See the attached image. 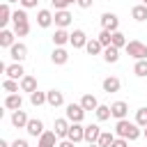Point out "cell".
Segmentation results:
<instances>
[{"label":"cell","instance_id":"6da1fadb","mask_svg":"<svg viewBox=\"0 0 147 147\" xmlns=\"http://www.w3.org/2000/svg\"><path fill=\"white\" fill-rule=\"evenodd\" d=\"M115 136L117 138H126V140H138L142 136V129L136 124V122H129V119H117L115 122Z\"/></svg>","mask_w":147,"mask_h":147},{"label":"cell","instance_id":"7a4b0ae2","mask_svg":"<svg viewBox=\"0 0 147 147\" xmlns=\"http://www.w3.org/2000/svg\"><path fill=\"white\" fill-rule=\"evenodd\" d=\"M11 25H14L16 37H28V34H30V18H28V11H25L23 7L14 11V16H11Z\"/></svg>","mask_w":147,"mask_h":147},{"label":"cell","instance_id":"3957f363","mask_svg":"<svg viewBox=\"0 0 147 147\" xmlns=\"http://www.w3.org/2000/svg\"><path fill=\"white\" fill-rule=\"evenodd\" d=\"M126 55L133 57V60H147V44H142L138 39L129 41L126 44Z\"/></svg>","mask_w":147,"mask_h":147},{"label":"cell","instance_id":"277c9868","mask_svg":"<svg viewBox=\"0 0 147 147\" xmlns=\"http://www.w3.org/2000/svg\"><path fill=\"white\" fill-rule=\"evenodd\" d=\"M85 113H87V110H85L80 103H67V108H64V117H67L69 122H78V124H83Z\"/></svg>","mask_w":147,"mask_h":147},{"label":"cell","instance_id":"5b68a950","mask_svg":"<svg viewBox=\"0 0 147 147\" xmlns=\"http://www.w3.org/2000/svg\"><path fill=\"white\" fill-rule=\"evenodd\" d=\"M99 21H101V30H110V32H117L119 30V18L113 11H103Z\"/></svg>","mask_w":147,"mask_h":147},{"label":"cell","instance_id":"8992f818","mask_svg":"<svg viewBox=\"0 0 147 147\" xmlns=\"http://www.w3.org/2000/svg\"><path fill=\"white\" fill-rule=\"evenodd\" d=\"M67 140H71V142H85V126L83 124H78V122H71V126H69V133H67Z\"/></svg>","mask_w":147,"mask_h":147},{"label":"cell","instance_id":"52a82bcc","mask_svg":"<svg viewBox=\"0 0 147 147\" xmlns=\"http://www.w3.org/2000/svg\"><path fill=\"white\" fill-rule=\"evenodd\" d=\"M9 57H11V62H21V64H23V60L28 57V46H25L23 41H16V44L9 48Z\"/></svg>","mask_w":147,"mask_h":147},{"label":"cell","instance_id":"ba28073f","mask_svg":"<svg viewBox=\"0 0 147 147\" xmlns=\"http://www.w3.org/2000/svg\"><path fill=\"white\" fill-rule=\"evenodd\" d=\"M57 142H60L57 133L55 131H48V129L37 138V147H57Z\"/></svg>","mask_w":147,"mask_h":147},{"label":"cell","instance_id":"9c48e42d","mask_svg":"<svg viewBox=\"0 0 147 147\" xmlns=\"http://www.w3.org/2000/svg\"><path fill=\"white\" fill-rule=\"evenodd\" d=\"M5 76H7V78H11V80H18V83H21V78L25 76V69H23V64H21V62H11V64H7V67H5Z\"/></svg>","mask_w":147,"mask_h":147},{"label":"cell","instance_id":"30bf717a","mask_svg":"<svg viewBox=\"0 0 147 147\" xmlns=\"http://www.w3.org/2000/svg\"><path fill=\"white\" fill-rule=\"evenodd\" d=\"M51 62H53V64H57V67L67 64V62H69V51H67L64 46H55V48H53V53H51Z\"/></svg>","mask_w":147,"mask_h":147},{"label":"cell","instance_id":"8fae6325","mask_svg":"<svg viewBox=\"0 0 147 147\" xmlns=\"http://www.w3.org/2000/svg\"><path fill=\"white\" fill-rule=\"evenodd\" d=\"M25 131H28V136H30V138H39L46 129H44V122H41L39 117H30V122H28Z\"/></svg>","mask_w":147,"mask_h":147},{"label":"cell","instance_id":"7c38bea8","mask_svg":"<svg viewBox=\"0 0 147 147\" xmlns=\"http://www.w3.org/2000/svg\"><path fill=\"white\" fill-rule=\"evenodd\" d=\"M55 23V14L51 9H39L37 11V25L39 28H51Z\"/></svg>","mask_w":147,"mask_h":147},{"label":"cell","instance_id":"4fadbf2b","mask_svg":"<svg viewBox=\"0 0 147 147\" xmlns=\"http://www.w3.org/2000/svg\"><path fill=\"white\" fill-rule=\"evenodd\" d=\"M71 21H74V16H71L69 9H60V11H55V28L67 30V28L71 25Z\"/></svg>","mask_w":147,"mask_h":147},{"label":"cell","instance_id":"5bb4252c","mask_svg":"<svg viewBox=\"0 0 147 147\" xmlns=\"http://www.w3.org/2000/svg\"><path fill=\"white\" fill-rule=\"evenodd\" d=\"M87 34H85V30H80V28H76L74 32H71V39H69V44L74 46V48H85L87 46Z\"/></svg>","mask_w":147,"mask_h":147},{"label":"cell","instance_id":"9a60e30c","mask_svg":"<svg viewBox=\"0 0 147 147\" xmlns=\"http://www.w3.org/2000/svg\"><path fill=\"white\" fill-rule=\"evenodd\" d=\"M69 126H71V122H69L67 117H57V119L53 122V131L57 133V138H60V140H64V138H67Z\"/></svg>","mask_w":147,"mask_h":147},{"label":"cell","instance_id":"2e32d148","mask_svg":"<svg viewBox=\"0 0 147 147\" xmlns=\"http://www.w3.org/2000/svg\"><path fill=\"white\" fill-rule=\"evenodd\" d=\"M46 103L51 108H60V106H64V94L60 90H48L46 92Z\"/></svg>","mask_w":147,"mask_h":147},{"label":"cell","instance_id":"e0dca14e","mask_svg":"<svg viewBox=\"0 0 147 147\" xmlns=\"http://www.w3.org/2000/svg\"><path fill=\"white\" fill-rule=\"evenodd\" d=\"M110 113H113L115 119H126V115H129V103H126V101H115V103H110Z\"/></svg>","mask_w":147,"mask_h":147},{"label":"cell","instance_id":"ac0fdd59","mask_svg":"<svg viewBox=\"0 0 147 147\" xmlns=\"http://www.w3.org/2000/svg\"><path fill=\"white\" fill-rule=\"evenodd\" d=\"M28 122H30V117H28V113H25L23 108L11 113V126H14V129H25Z\"/></svg>","mask_w":147,"mask_h":147},{"label":"cell","instance_id":"d6986e66","mask_svg":"<svg viewBox=\"0 0 147 147\" xmlns=\"http://www.w3.org/2000/svg\"><path fill=\"white\" fill-rule=\"evenodd\" d=\"M101 87H103V92H108V94H115V92H119V87H122V80H119L117 76H108V78H103Z\"/></svg>","mask_w":147,"mask_h":147},{"label":"cell","instance_id":"ffe728a7","mask_svg":"<svg viewBox=\"0 0 147 147\" xmlns=\"http://www.w3.org/2000/svg\"><path fill=\"white\" fill-rule=\"evenodd\" d=\"M5 108L11 110V113H14V110H21V108H23V96H21L18 92H16V94H7V96H5Z\"/></svg>","mask_w":147,"mask_h":147},{"label":"cell","instance_id":"44dd1931","mask_svg":"<svg viewBox=\"0 0 147 147\" xmlns=\"http://www.w3.org/2000/svg\"><path fill=\"white\" fill-rule=\"evenodd\" d=\"M101 126L99 124H87L85 126V142L87 145H92V142H99V136H101Z\"/></svg>","mask_w":147,"mask_h":147},{"label":"cell","instance_id":"7402d4cb","mask_svg":"<svg viewBox=\"0 0 147 147\" xmlns=\"http://www.w3.org/2000/svg\"><path fill=\"white\" fill-rule=\"evenodd\" d=\"M14 44H16V32H14V30H7V28L0 30V46L9 51Z\"/></svg>","mask_w":147,"mask_h":147},{"label":"cell","instance_id":"603a6c76","mask_svg":"<svg viewBox=\"0 0 147 147\" xmlns=\"http://www.w3.org/2000/svg\"><path fill=\"white\" fill-rule=\"evenodd\" d=\"M78 103H80V106H83V108H85V110H87V113H90V110H92V113H94V110H96V108H99V99H96V96H94V94H90V92H87V94H83V96H80V101H78Z\"/></svg>","mask_w":147,"mask_h":147},{"label":"cell","instance_id":"cb8c5ba5","mask_svg":"<svg viewBox=\"0 0 147 147\" xmlns=\"http://www.w3.org/2000/svg\"><path fill=\"white\" fill-rule=\"evenodd\" d=\"M53 44L55 46H64V44H69V39H71V32H67V30H62V28H55V32H53Z\"/></svg>","mask_w":147,"mask_h":147},{"label":"cell","instance_id":"d4e9b609","mask_svg":"<svg viewBox=\"0 0 147 147\" xmlns=\"http://www.w3.org/2000/svg\"><path fill=\"white\" fill-rule=\"evenodd\" d=\"M21 92H28V94L37 92V78L30 76V74H25V76L21 78Z\"/></svg>","mask_w":147,"mask_h":147},{"label":"cell","instance_id":"484cf974","mask_svg":"<svg viewBox=\"0 0 147 147\" xmlns=\"http://www.w3.org/2000/svg\"><path fill=\"white\" fill-rule=\"evenodd\" d=\"M11 16H14V11L9 9V2H2L0 5V25H2V30L7 28V23H11Z\"/></svg>","mask_w":147,"mask_h":147},{"label":"cell","instance_id":"4316f807","mask_svg":"<svg viewBox=\"0 0 147 147\" xmlns=\"http://www.w3.org/2000/svg\"><path fill=\"white\" fill-rule=\"evenodd\" d=\"M131 18L138 21V23L147 21V7H145L142 2H140V5H133V7H131Z\"/></svg>","mask_w":147,"mask_h":147},{"label":"cell","instance_id":"83f0119b","mask_svg":"<svg viewBox=\"0 0 147 147\" xmlns=\"http://www.w3.org/2000/svg\"><path fill=\"white\" fill-rule=\"evenodd\" d=\"M108 64H115L117 60H119V48H115V46H106L103 48V55H101Z\"/></svg>","mask_w":147,"mask_h":147},{"label":"cell","instance_id":"f1b7e54d","mask_svg":"<svg viewBox=\"0 0 147 147\" xmlns=\"http://www.w3.org/2000/svg\"><path fill=\"white\" fill-rule=\"evenodd\" d=\"M94 115H96V122H106V119H110V117H113L110 106H106V103H99V108L94 110Z\"/></svg>","mask_w":147,"mask_h":147},{"label":"cell","instance_id":"f546056e","mask_svg":"<svg viewBox=\"0 0 147 147\" xmlns=\"http://www.w3.org/2000/svg\"><path fill=\"white\" fill-rule=\"evenodd\" d=\"M115 138H117V136H115V131H101V136H99V142H96V145H99V147H110V145L115 142Z\"/></svg>","mask_w":147,"mask_h":147},{"label":"cell","instance_id":"4dcf8cb0","mask_svg":"<svg viewBox=\"0 0 147 147\" xmlns=\"http://www.w3.org/2000/svg\"><path fill=\"white\" fill-rule=\"evenodd\" d=\"M85 51H87L90 55H103V46H101L99 39H90L87 46H85Z\"/></svg>","mask_w":147,"mask_h":147},{"label":"cell","instance_id":"1f68e13d","mask_svg":"<svg viewBox=\"0 0 147 147\" xmlns=\"http://www.w3.org/2000/svg\"><path fill=\"white\" fill-rule=\"evenodd\" d=\"M126 44H129V39H126V34L124 32H113V44L110 46H115V48H126Z\"/></svg>","mask_w":147,"mask_h":147},{"label":"cell","instance_id":"d6a6232c","mask_svg":"<svg viewBox=\"0 0 147 147\" xmlns=\"http://www.w3.org/2000/svg\"><path fill=\"white\" fill-rule=\"evenodd\" d=\"M2 90H5L7 94H16V92L21 90V83H18V80H11V78H5V80H2Z\"/></svg>","mask_w":147,"mask_h":147},{"label":"cell","instance_id":"836d02e7","mask_svg":"<svg viewBox=\"0 0 147 147\" xmlns=\"http://www.w3.org/2000/svg\"><path fill=\"white\" fill-rule=\"evenodd\" d=\"M30 103H32L34 108L44 106V103H46V92H39V90H37V92H32V94H30Z\"/></svg>","mask_w":147,"mask_h":147},{"label":"cell","instance_id":"e575fe53","mask_svg":"<svg viewBox=\"0 0 147 147\" xmlns=\"http://www.w3.org/2000/svg\"><path fill=\"white\" fill-rule=\"evenodd\" d=\"M133 74H136L138 78H145V76H147V60H136V64H133Z\"/></svg>","mask_w":147,"mask_h":147},{"label":"cell","instance_id":"d590c367","mask_svg":"<svg viewBox=\"0 0 147 147\" xmlns=\"http://www.w3.org/2000/svg\"><path fill=\"white\" fill-rule=\"evenodd\" d=\"M136 124H138L140 129H145V126H147V106H142V108H138V110H136Z\"/></svg>","mask_w":147,"mask_h":147},{"label":"cell","instance_id":"8d00e7d4","mask_svg":"<svg viewBox=\"0 0 147 147\" xmlns=\"http://www.w3.org/2000/svg\"><path fill=\"white\" fill-rule=\"evenodd\" d=\"M96 39H99V41H101V46L106 48V46H110V44H113V32H110V30H101Z\"/></svg>","mask_w":147,"mask_h":147},{"label":"cell","instance_id":"74e56055","mask_svg":"<svg viewBox=\"0 0 147 147\" xmlns=\"http://www.w3.org/2000/svg\"><path fill=\"white\" fill-rule=\"evenodd\" d=\"M37 2H39V0H21L18 5H21L23 9H34V7H37Z\"/></svg>","mask_w":147,"mask_h":147},{"label":"cell","instance_id":"f35d334b","mask_svg":"<svg viewBox=\"0 0 147 147\" xmlns=\"http://www.w3.org/2000/svg\"><path fill=\"white\" fill-rule=\"evenodd\" d=\"M11 147H30V142L25 138H16V140H11Z\"/></svg>","mask_w":147,"mask_h":147},{"label":"cell","instance_id":"ab89813d","mask_svg":"<svg viewBox=\"0 0 147 147\" xmlns=\"http://www.w3.org/2000/svg\"><path fill=\"white\" fill-rule=\"evenodd\" d=\"M110 147H129V140L126 138H115V142Z\"/></svg>","mask_w":147,"mask_h":147},{"label":"cell","instance_id":"60d3db41","mask_svg":"<svg viewBox=\"0 0 147 147\" xmlns=\"http://www.w3.org/2000/svg\"><path fill=\"white\" fill-rule=\"evenodd\" d=\"M76 5H78V7H80V9H90V7H92V5H94V0H78V2H76Z\"/></svg>","mask_w":147,"mask_h":147},{"label":"cell","instance_id":"b9f144b4","mask_svg":"<svg viewBox=\"0 0 147 147\" xmlns=\"http://www.w3.org/2000/svg\"><path fill=\"white\" fill-rule=\"evenodd\" d=\"M57 147H76V142H71V140H67V138H64V140H60V142H57Z\"/></svg>","mask_w":147,"mask_h":147},{"label":"cell","instance_id":"7bdbcfd3","mask_svg":"<svg viewBox=\"0 0 147 147\" xmlns=\"http://www.w3.org/2000/svg\"><path fill=\"white\" fill-rule=\"evenodd\" d=\"M0 147H11V142H7V140H0Z\"/></svg>","mask_w":147,"mask_h":147},{"label":"cell","instance_id":"ee69618b","mask_svg":"<svg viewBox=\"0 0 147 147\" xmlns=\"http://www.w3.org/2000/svg\"><path fill=\"white\" fill-rule=\"evenodd\" d=\"M76 2H78V0H67V5H76Z\"/></svg>","mask_w":147,"mask_h":147},{"label":"cell","instance_id":"f6af8a7d","mask_svg":"<svg viewBox=\"0 0 147 147\" xmlns=\"http://www.w3.org/2000/svg\"><path fill=\"white\" fill-rule=\"evenodd\" d=\"M142 136H145V140H147V126H145V129H142Z\"/></svg>","mask_w":147,"mask_h":147},{"label":"cell","instance_id":"bcb514c9","mask_svg":"<svg viewBox=\"0 0 147 147\" xmlns=\"http://www.w3.org/2000/svg\"><path fill=\"white\" fill-rule=\"evenodd\" d=\"M5 2H9V5H11V2H21V0H5Z\"/></svg>","mask_w":147,"mask_h":147},{"label":"cell","instance_id":"7dc6e473","mask_svg":"<svg viewBox=\"0 0 147 147\" xmlns=\"http://www.w3.org/2000/svg\"><path fill=\"white\" fill-rule=\"evenodd\" d=\"M87 147H99V145H96V142H92V145H87Z\"/></svg>","mask_w":147,"mask_h":147},{"label":"cell","instance_id":"c3c4849f","mask_svg":"<svg viewBox=\"0 0 147 147\" xmlns=\"http://www.w3.org/2000/svg\"><path fill=\"white\" fill-rule=\"evenodd\" d=\"M142 5H145V7H147V0H142Z\"/></svg>","mask_w":147,"mask_h":147},{"label":"cell","instance_id":"681fc988","mask_svg":"<svg viewBox=\"0 0 147 147\" xmlns=\"http://www.w3.org/2000/svg\"><path fill=\"white\" fill-rule=\"evenodd\" d=\"M48 2H51V0H48Z\"/></svg>","mask_w":147,"mask_h":147}]
</instances>
